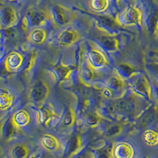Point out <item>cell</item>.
<instances>
[{
  "instance_id": "9c48e42d",
  "label": "cell",
  "mask_w": 158,
  "mask_h": 158,
  "mask_svg": "<svg viewBox=\"0 0 158 158\" xmlns=\"http://www.w3.org/2000/svg\"><path fill=\"white\" fill-rule=\"evenodd\" d=\"M158 119V111L154 107H149L144 111L139 118V123L142 126H148Z\"/></svg>"
},
{
  "instance_id": "d6986e66",
  "label": "cell",
  "mask_w": 158,
  "mask_h": 158,
  "mask_svg": "<svg viewBox=\"0 0 158 158\" xmlns=\"http://www.w3.org/2000/svg\"><path fill=\"white\" fill-rule=\"evenodd\" d=\"M45 34L44 32L41 29H36L31 34V40L35 44H40L44 40Z\"/></svg>"
},
{
  "instance_id": "8d00e7d4",
  "label": "cell",
  "mask_w": 158,
  "mask_h": 158,
  "mask_svg": "<svg viewBox=\"0 0 158 158\" xmlns=\"http://www.w3.org/2000/svg\"><path fill=\"white\" fill-rule=\"evenodd\" d=\"M156 35H157V37H158V29H157V32H156Z\"/></svg>"
},
{
  "instance_id": "52a82bcc",
  "label": "cell",
  "mask_w": 158,
  "mask_h": 158,
  "mask_svg": "<svg viewBox=\"0 0 158 158\" xmlns=\"http://www.w3.org/2000/svg\"><path fill=\"white\" fill-rule=\"evenodd\" d=\"M87 56L89 65L94 68H101L106 64V59L100 51L89 48Z\"/></svg>"
},
{
  "instance_id": "277c9868",
  "label": "cell",
  "mask_w": 158,
  "mask_h": 158,
  "mask_svg": "<svg viewBox=\"0 0 158 158\" xmlns=\"http://www.w3.org/2000/svg\"><path fill=\"white\" fill-rule=\"evenodd\" d=\"M52 16L54 22L59 25H64L71 21L72 15L70 10L60 5H55L52 8Z\"/></svg>"
},
{
  "instance_id": "44dd1931",
  "label": "cell",
  "mask_w": 158,
  "mask_h": 158,
  "mask_svg": "<svg viewBox=\"0 0 158 158\" xmlns=\"http://www.w3.org/2000/svg\"><path fill=\"white\" fill-rule=\"evenodd\" d=\"M63 124L64 126L67 127L70 126V124L73 123L74 120V115H73V112H72L70 108H67L66 111L64 112V115L63 117Z\"/></svg>"
},
{
  "instance_id": "9a60e30c",
  "label": "cell",
  "mask_w": 158,
  "mask_h": 158,
  "mask_svg": "<svg viewBox=\"0 0 158 158\" xmlns=\"http://www.w3.org/2000/svg\"><path fill=\"white\" fill-rule=\"evenodd\" d=\"M76 38L75 32L73 30L67 29L60 33L59 36V42L63 45H68L74 41Z\"/></svg>"
},
{
  "instance_id": "5b68a950",
  "label": "cell",
  "mask_w": 158,
  "mask_h": 158,
  "mask_svg": "<svg viewBox=\"0 0 158 158\" xmlns=\"http://www.w3.org/2000/svg\"><path fill=\"white\" fill-rule=\"evenodd\" d=\"M48 94V88L47 85L41 80H38L35 82L31 90V99L36 103H40L43 101Z\"/></svg>"
},
{
  "instance_id": "5bb4252c",
  "label": "cell",
  "mask_w": 158,
  "mask_h": 158,
  "mask_svg": "<svg viewBox=\"0 0 158 158\" xmlns=\"http://www.w3.org/2000/svg\"><path fill=\"white\" fill-rule=\"evenodd\" d=\"M95 74L94 67H92L90 65H85L81 70L80 77L84 82L88 83L94 81V79L95 78Z\"/></svg>"
},
{
  "instance_id": "f1b7e54d",
  "label": "cell",
  "mask_w": 158,
  "mask_h": 158,
  "mask_svg": "<svg viewBox=\"0 0 158 158\" xmlns=\"http://www.w3.org/2000/svg\"><path fill=\"white\" fill-rule=\"evenodd\" d=\"M43 143L45 146V147H47L48 149H54L56 146V142L54 138H51L49 136L45 137V138H43Z\"/></svg>"
},
{
  "instance_id": "ffe728a7",
  "label": "cell",
  "mask_w": 158,
  "mask_h": 158,
  "mask_svg": "<svg viewBox=\"0 0 158 158\" xmlns=\"http://www.w3.org/2000/svg\"><path fill=\"white\" fill-rule=\"evenodd\" d=\"M144 138L145 141L149 145H155L158 142V135L155 131L149 130L145 133Z\"/></svg>"
},
{
  "instance_id": "484cf974",
  "label": "cell",
  "mask_w": 158,
  "mask_h": 158,
  "mask_svg": "<svg viewBox=\"0 0 158 158\" xmlns=\"http://www.w3.org/2000/svg\"><path fill=\"white\" fill-rule=\"evenodd\" d=\"M69 70H70L67 67H62V66H59V67H56V74H57L58 77L60 80H63L67 75V74L69 73Z\"/></svg>"
},
{
  "instance_id": "1f68e13d",
  "label": "cell",
  "mask_w": 158,
  "mask_h": 158,
  "mask_svg": "<svg viewBox=\"0 0 158 158\" xmlns=\"http://www.w3.org/2000/svg\"><path fill=\"white\" fill-rule=\"evenodd\" d=\"M77 145H78V137L77 135L74 136L71 138L70 142H69V146H68V151L69 153H71L74 149L77 148Z\"/></svg>"
},
{
  "instance_id": "603a6c76",
  "label": "cell",
  "mask_w": 158,
  "mask_h": 158,
  "mask_svg": "<svg viewBox=\"0 0 158 158\" xmlns=\"http://www.w3.org/2000/svg\"><path fill=\"white\" fill-rule=\"evenodd\" d=\"M15 122L19 125H25L29 120V117L28 115L24 111H20L15 115Z\"/></svg>"
},
{
  "instance_id": "30bf717a",
  "label": "cell",
  "mask_w": 158,
  "mask_h": 158,
  "mask_svg": "<svg viewBox=\"0 0 158 158\" xmlns=\"http://www.w3.org/2000/svg\"><path fill=\"white\" fill-rule=\"evenodd\" d=\"M47 19V15L43 10L30 11L27 15V21L31 26H38L41 25Z\"/></svg>"
},
{
  "instance_id": "7a4b0ae2",
  "label": "cell",
  "mask_w": 158,
  "mask_h": 158,
  "mask_svg": "<svg viewBox=\"0 0 158 158\" xmlns=\"http://www.w3.org/2000/svg\"><path fill=\"white\" fill-rule=\"evenodd\" d=\"M116 113H120L124 115H131L133 116L138 112V104L137 99L132 97H123V98L115 100L112 102Z\"/></svg>"
},
{
  "instance_id": "6da1fadb",
  "label": "cell",
  "mask_w": 158,
  "mask_h": 158,
  "mask_svg": "<svg viewBox=\"0 0 158 158\" xmlns=\"http://www.w3.org/2000/svg\"><path fill=\"white\" fill-rule=\"evenodd\" d=\"M131 87L136 95L145 100H149L151 97V86L148 80L143 74H134L130 78Z\"/></svg>"
},
{
  "instance_id": "7402d4cb",
  "label": "cell",
  "mask_w": 158,
  "mask_h": 158,
  "mask_svg": "<svg viewBox=\"0 0 158 158\" xmlns=\"http://www.w3.org/2000/svg\"><path fill=\"white\" fill-rule=\"evenodd\" d=\"M149 73L154 77L155 81L158 82V63H151L146 66Z\"/></svg>"
},
{
  "instance_id": "836d02e7",
  "label": "cell",
  "mask_w": 158,
  "mask_h": 158,
  "mask_svg": "<svg viewBox=\"0 0 158 158\" xmlns=\"http://www.w3.org/2000/svg\"><path fill=\"white\" fill-rule=\"evenodd\" d=\"M8 101H9V99L6 96L2 95L0 97V105L1 106H6L8 104Z\"/></svg>"
},
{
  "instance_id": "3957f363",
  "label": "cell",
  "mask_w": 158,
  "mask_h": 158,
  "mask_svg": "<svg viewBox=\"0 0 158 158\" xmlns=\"http://www.w3.org/2000/svg\"><path fill=\"white\" fill-rule=\"evenodd\" d=\"M118 22L123 25H133L139 23L141 20L140 10L135 6H131L118 15Z\"/></svg>"
},
{
  "instance_id": "8992f818",
  "label": "cell",
  "mask_w": 158,
  "mask_h": 158,
  "mask_svg": "<svg viewBox=\"0 0 158 158\" xmlns=\"http://www.w3.org/2000/svg\"><path fill=\"white\" fill-rule=\"evenodd\" d=\"M146 29L151 34H156L158 29V6L154 4L151 6L146 20Z\"/></svg>"
},
{
  "instance_id": "ba28073f",
  "label": "cell",
  "mask_w": 158,
  "mask_h": 158,
  "mask_svg": "<svg viewBox=\"0 0 158 158\" xmlns=\"http://www.w3.org/2000/svg\"><path fill=\"white\" fill-rule=\"evenodd\" d=\"M91 16L94 17L96 19L99 25L102 27L105 30L108 32H112L115 30L118 27L116 22L114 18H112L110 16H106V15H91Z\"/></svg>"
},
{
  "instance_id": "d590c367",
  "label": "cell",
  "mask_w": 158,
  "mask_h": 158,
  "mask_svg": "<svg viewBox=\"0 0 158 158\" xmlns=\"http://www.w3.org/2000/svg\"><path fill=\"white\" fill-rule=\"evenodd\" d=\"M110 1H111V2H113L114 4H117L118 2H119V1H120V0H110Z\"/></svg>"
},
{
  "instance_id": "83f0119b",
  "label": "cell",
  "mask_w": 158,
  "mask_h": 158,
  "mask_svg": "<svg viewBox=\"0 0 158 158\" xmlns=\"http://www.w3.org/2000/svg\"><path fill=\"white\" fill-rule=\"evenodd\" d=\"M99 118L97 115L94 113H89L85 117V122L89 126H94L98 123Z\"/></svg>"
},
{
  "instance_id": "2e32d148",
  "label": "cell",
  "mask_w": 158,
  "mask_h": 158,
  "mask_svg": "<svg viewBox=\"0 0 158 158\" xmlns=\"http://www.w3.org/2000/svg\"><path fill=\"white\" fill-rule=\"evenodd\" d=\"M109 5V0H89V6L91 9L97 12H103Z\"/></svg>"
},
{
  "instance_id": "ac0fdd59",
  "label": "cell",
  "mask_w": 158,
  "mask_h": 158,
  "mask_svg": "<svg viewBox=\"0 0 158 158\" xmlns=\"http://www.w3.org/2000/svg\"><path fill=\"white\" fill-rule=\"evenodd\" d=\"M53 118L54 115L52 114V111L47 107H44L39 111V118L42 123H46L52 120Z\"/></svg>"
},
{
  "instance_id": "4dcf8cb0",
  "label": "cell",
  "mask_w": 158,
  "mask_h": 158,
  "mask_svg": "<svg viewBox=\"0 0 158 158\" xmlns=\"http://www.w3.org/2000/svg\"><path fill=\"white\" fill-rule=\"evenodd\" d=\"M120 126L118 124H113L110 126L109 127L107 130V135H109V136H112V135H115L116 134H118L119 131H120Z\"/></svg>"
},
{
  "instance_id": "e575fe53",
  "label": "cell",
  "mask_w": 158,
  "mask_h": 158,
  "mask_svg": "<svg viewBox=\"0 0 158 158\" xmlns=\"http://www.w3.org/2000/svg\"><path fill=\"white\" fill-rule=\"evenodd\" d=\"M152 59L153 60V63H158V52L153 53V55L152 56Z\"/></svg>"
},
{
  "instance_id": "7c38bea8",
  "label": "cell",
  "mask_w": 158,
  "mask_h": 158,
  "mask_svg": "<svg viewBox=\"0 0 158 158\" xmlns=\"http://www.w3.org/2000/svg\"><path fill=\"white\" fill-rule=\"evenodd\" d=\"M115 70L118 73V77H120L122 79H130L135 74V70L133 69V67L128 65L127 63L118 64L115 67Z\"/></svg>"
},
{
  "instance_id": "cb8c5ba5",
  "label": "cell",
  "mask_w": 158,
  "mask_h": 158,
  "mask_svg": "<svg viewBox=\"0 0 158 158\" xmlns=\"http://www.w3.org/2000/svg\"><path fill=\"white\" fill-rule=\"evenodd\" d=\"M26 151L25 148L21 146H18L14 148L12 151V155L15 158H23L25 156Z\"/></svg>"
},
{
  "instance_id": "4316f807",
  "label": "cell",
  "mask_w": 158,
  "mask_h": 158,
  "mask_svg": "<svg viewBox=\"0 0 158 158\" xmlns=\"http://www.w3.org/2000/svg\"><path fill=\"white\" fill-rule=\"evenodd\" d=\"M130 149L127 146H120L117 149V154L120 158H127L129 156L130 154Z\"/></svg>"
},
{
  "instance_id": "f546056e",
  "label": "cell",
  "mask_w": 158,
  "mask_h": 158,
  "mask_svg": "<svg viewBox=\"0 0 158 158\" xmlns=\"http://www.w3.org/2000/svg\"><path fill=\"white\" fill-rule=\"evenodd\" d=\"M13 132H14V126H13V123L10 121H8V122L6 123L5 127H4V136H5L6 138H8V137L10 136V135H12Z\"/></svg>"
},
{
  "instance_id": "d4e9b609",
  "label": "cell",
  "mask_w": 158,
  "mask_h": 158,
  "mask_svg": "<svg viewBox=\"0 0 158 158\" xmlns=\"http://www.w3.org/2000/svg\"><path fill=\"white\" fill-rule=\"evenodd\" d=\"M8 63L11 67H17L21 63V57L17 54H13L8 58Z\"/></svg>"
},
{
  "instance_id": "8fae6325",
  "label": "cell",
  "mask_w": 158,
  "mask_h": 158,
  "mask_svg": "<svg viewBox=\"0 0 158 158\" xmlns=\"http://www.w3.org/2000/svg\"><path fill=\"white\" fill-rule=\"evenodd\" d=\"M99 44L108 52H113L117 48L116 40L111 36H101L97 39Z\"/></svg>"
},
{
  "instance_id": "4fadbf2b",
  "label": "cell",
  "mask_w": 158,
  "mask_h": 158,
  "mask_svg": "<svg viewBox=\"0 0 158 158\" xmlns=\"http://www.w3.org/2000/svg\"><path fill=\"white\" fill-rule=\"evenodd\" d=\"M107 88L111 91L112 94L114 93H118L123 88V81L120 77L113 76L111 77L107 81Z\"/></svg>"
},
{
  "instance_id": "e0dca14e",
  "label": "cell",
  "mask_w": 158,
  "mask_h": 158,
  "mask_svg": "<svg viewBox=\"0 0 158 158\" xmlns=\"http://www.w3.org/2000/svg\"><path fill=\"white\" fill-rule=\"evenodd\" d=\"M15 12L11 8L6 7L2 10L1 14V20L5 25H10L15 20Z\"/></svg>"
},
{
  "instance_id": "d6a6232c",
  "label": "cell",
  "mask_w": 158,
  "mask_h": 158,
  "mask_svg": "<svg viewBox=\"0 0 158 158\" xmlns=\"http://www.w3.org/2000/svg\"><path fill=\"white\" fill-rule=\"evenodd\" d=\"M151 92H153V94L155 95V97L158 101V82L156 81L155 83H153V85H152V88H151Z\"/></svg>"
}]
</instances>
